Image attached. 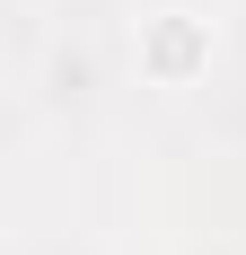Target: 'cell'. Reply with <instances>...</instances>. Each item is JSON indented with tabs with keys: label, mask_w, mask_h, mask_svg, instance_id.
I'll use <instances>...</instances> for the list:
<instances>
[{
	"label": "cell",
	"mask_w": 246,
	"mask_h": 255,
	"mask_svg": "<svg viewBox=\"0 0 246 255\" xmlns=\"http://www.w3.org/2000/svg\"><path fill=\"white\" fill-rule=\"evenodd\" d=\"M194 62H202V35H194L185 18H167V26H158V44H149V71H158V79H185Z\"/></svg>",
	"instance_id": "1"
}]
</instances>
